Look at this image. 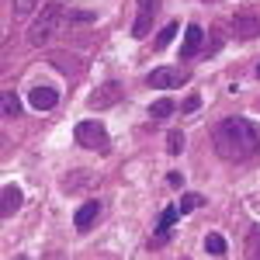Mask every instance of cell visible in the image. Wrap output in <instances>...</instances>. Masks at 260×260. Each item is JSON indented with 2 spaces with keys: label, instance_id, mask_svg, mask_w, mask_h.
Instances as JSON below:
<instances>
[{
  "label": "cell",
  "instance_id": "18",
  "mask_svg": "<svg viewBox=\"0 0 260 260\" xmlns=\"http://www.w3.org/2000/svg\"><path fill=\"white\" fill-rule=\"evenodd\" d=\"M167 149H170V153H180V149H184V132H170V136H167Z\"/></svg>",
  "mask_w": 260,
  "mask_h": 260
},
{
  "label": "cell",
  "instance_id": "24",
  "mask_svg": "<svg viewBox=\"0 0 260 260\" xmlns=\"http://www.w3.org/2000/svg\"><path fill=\"white\" fill-rule=\"evenodd\" d=\"M257 77H260V66H257Z\"/></svg>",
  "mask_w": 260,
  "mask_h": 260
},
{
  "label": "cell",
  "instance_id": "13",
  "mask_svg": "<svg viewBox=\"0 0 260 260\" xmlns=\"http://www.w3.org/2000/svg\"><path fill=\"white\" fill-rule=\"evenodd\" d=\"M174 35H177V21H170V24H167V28L160 31V35H156V42H153V45H156V52H163V49L174 42Z\"/></svg>",
  "mask_w": 260,
  "mask_h": 260
},
{
  "label": "cell",
  "instance_id": "14",
  "mask_svg": "<svg viewBox=\"0 0 260 260\" xmlns=\"http://www.w3.org/2000/svg\"><path fill=\"white\" fill-rule=\"evenodd\" d=\"M205 250H208L212 257H222V253H225V240H222L219 233H208V236H205Z\"/></svg>",
  "mask_w": 260,
  "mask_h": 260
},
{
  "label": "cell",
  "instance_id": "15",
  "mask_svg": "<svg viewBox=\"0 0 260 260\" xmlns=\"http://www.w3.org/2000/svg\"><path fill=\"white\" fill-rule=\"evenodd\" d=\"M174 111V101H156V104H149V115L153 118H167Z\"/></svg>",
  "mask_w": 260,
  "mask_h": 260
},
{
  "label": "cell",
  "instance_id": "23",
  "mask_svg": "<svg viewBox=\"0 0 260 260\" xmlns=\"http://www.w3.org/2000/svg\"><path fill=\"white\" fill-rule=\"evenodd\" d=\"M205 4H219V0H205Z\"/></svg>",
  "mask_w": 260,
  "mask_h": 260
},
{
  "label": "cell",
  "instance_id": "5",
  "mask_svg": "<svg viewBox=\"0 0 260 260\" xmlns=\"http://www.w3.org/2000/svg\"><path fill=\"white\" fill-rule=\"evenodd\" d=\"M156 11H160V0H139V14L132 21V35H136V39H146V35H149Z\"/></svg>",
  "mask_w": 260,
  "mask_h": 260
},
{
  "label": "cell",
  "instance_id": "17",
  "mask_svg": "<svg viewBox=\"0 0 260 260\" xmlns=\"http://www.w3.org/2000/svg\"><path fill=\"white\" fill-rule=\"evenodd\" d=\"M222 42H225V35H222V24H215V28H212V42H208V49H205V52H208V56H212V52H219Z\"/></svg>",
  "mask_w": 260,
  "mask_h": 260
},
{
  "label": "cell",
  "instance_id": "2",
  "mask_svg": "<svg viewBox=\"0 0 260 260\" xmlns=\"http://www.w3.org/2000/svg\"><path fill=\"white\" fill-rule=\"evenodd\" d=\"M73 139L80 142L83 149L104 153V149H108V128H104L98 118H83V121H77V128H73Z\"/></svg>",
  "mask_w": 260,
  "mask_h": 260
},
{
  "label": "cell",
  "instance_id": "6",
  "mask_svg": "<svg viewBox=\"0 0 260 260\" xmlns=\"http://www.w3.org/2000/svg\"><path fill=\"white\" fill-rule=\"evenodd\" d=\"M233 35L236 39H257L260 35V14H250V11L233 14Z\"/></svg>",
  "mask_w": 260,
  "mask_h": 260
},
{
  "label": "cell",
  "instance_id": "19",
  "mask_svg": "<svg viewBox=\"0 0 260 260\" xmlns=\"http://www.w3.org/2000/svg\"><path fill=\"white\" fill-rule=\"evenodd\" d=\"M201 205V194H184V201H180V212H194Z\"/></svg>",
  "mask_w": 260,
  "mask_h": 260
},
{
  "label": "cell",
  "instance_id": "7",
  "mask_svg": "<svg viewBox=\"0 0 260 260\" xmlns=\"http://www.w3.org/2000/svg\"><path fill=\"white\" fill-rule=\"evenodd\" d=\"M115 101H121V83L108 80V83H101L98 90L90 94V108H94V111H101V108H111Z\"/></svg>",
  "mask_w": 260,
  "mask_h": 260
},
{
  "label": "cell",
  "instance_id": "21",
  "mask_svg": "<svg viewBox=\"0 0 260 260\" xmlns=\"http://www.w3.org/2000/svg\"><path fill=\"white\" fill-rule=\"evenodd\" d=\"M35 4H39V0H14V11H18V14H28Z\"/></svg>",
  "mask_w": 260,
  "mask_h": 260
},
{
  "label": "cell",
  "instance_id": "4",
  "mask_svg": "<svg viewBox=\"0 0 260 260\" xmlns=\"http://www.w3.org/2000/svg\"><path fill=\"white\" fill-rule=\"evenodd\" d=\"M187 80V73L177 70V66H160V70H153L149 73V87H156V90H170V87H180V83Z\"/></svg>",
  "mask_w": 260,
  "mask_h": 260
},
{
  "label": "cell",
  "instance_id": "12",
  "mask_svg": "<svg viewBox=\"0 0 260 260\" xmlns=\"http://www.w3.org/2000/svg\"><path fill=\"white\" fill-rule=\"evenodd\" d=\"M174 222H177V208H174V205H167V208H163V215H160V222H156V236H160V240H167V233H170V225H174Z\"/></svg>",
  "mask_w": 260,
  "mask_h": 260
},
{
  "label": "cell",
  "instance_id": "20",
  "mask_svg": "<svg viewBox=\"0 0 260 260\" xmlns=\"http://www.w3.org/2000/svg\"><path fill=\"white\" fill-rule=\"evenodd\" d=\"M250 257H260V229L250 233Z\"/></svg>",
  "mask_w": 260,
  "mask_h": 260
},
{
  "label": "cell",
  "instance_id": "8",
  "mask_svg": "<svg viewBox=\"0 0 260 260\" xmlns=\"http://www.w3.org/2000/svg\"><path fill=\"white\" fill-rule=\"evenodd\" d=\"M201 42H205V28L201 24H187L184 28V45H180V56L184 59H194L201 49Z\"/></svg>",
  "mask_w": 260,
  "mask_h": 260
},
{
  "label": "cell",
  "instance_id": "10",
  "mask_svg": "<svg viewBox=\"0 0 260 260\" xmlns=\"http://www.w3.org/2000/svg\"><path fill=\"white\" fill-rule=\"evenodd\" d=\"M0 194H4V198H0V215H4V219H11V215H14V212L21 208V187L7 184Z\"/></svg>",
  "mask_w": 260,
  "mask_h": 260
},
{
  "label": "cell",
  "instance_id": "22",
  "mask_svg": "<svg viewBox=\"0 0 260 260\" xmlns=\"http://www.w3.org/2000/svg\"><path fill=\"white\" fill-rule=\"evenodd\" d=\"M180 111H184V115H191V111H198V98H187V101H184V108H180Z\"/></svg>",
  "mask_w": 260,
  "mask_h": 260
},
{
  "label": "cell",
  "instance_id": "16",
  "mask_svg": "<svg viewBox=\"0 0 260 260\" xmlns=\"http://www.w3.org/2000/svg\"><path fill=\"white\" fill-rule=\"evenodd\" d=\"M18 111H21V101L14 98L11 90H7V94H4V115H7V118H14Z\"/></svg>",
  "mask_w": 260,
  "mask_h": 260
},
{
  "label": "cell",
  "instance_id": "9",
  "mask_svg": "<svg viewBox=\"0 0 260 260\" xmlns=\"http://www.w3.org/2000/svg\"><path fill=\"white\" fill-rule=\"evenodd\" d=\"M28 101H31L35 111H52V108L59 104V90H56V87H35Z\"/></svg>",
  "mask_w": 260,
  "mask_h": 260
},
{
  "label": "cell",
  "instance_id": "3",
  "mask_svg": "<svg viewBox=\"0 0 260 260\" xmlns=\"http://www.w3.org/2000/svg\"><path fill=\"white\" fill-rule=\"evenodd\" d=\"M59 14H62V7H59V4H49V7H45V11L39 14V21H35V24L28 28V42H31V45H42V42L52 35V28H56Z\"/></svg>",
  "mask_w": 260,
  "mask_h": 260
},
{
  "label": "cell",
  "instance_id": "11",
  "mask_svg": "<svg viewBox=\"0 0 260 260\" xmlns=\"http://www.w3.org/2000/svg\"><path fill=\"white\" fill-rule=\"evenodd\" d=\"M98 212H101L98 201H87V205H80V208H77V215H73L77 229H80V233H87V229L94 225V219H98Z\"/></svg>",
  "mask_w": 260,
  "mask_h": 260
},
{
  "label": "cell",
  "instance_id": "1",
  "mask_svg": "<svg viewBox=\"0 0 260 260\" xmlns=\"http://www.w3.org/2000/svg\"><path fill=\"white\" fill-rule=\"evenodd\" d=\"M212 142H215V153L229 163H243L253 160L260 153V128L246 118H222L212 132Z\"/></svg>",
  "mask_w": 260,
  "mask_h": 260
}]
</instances>
